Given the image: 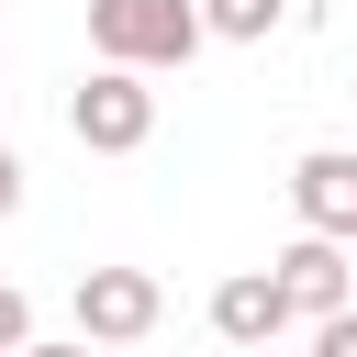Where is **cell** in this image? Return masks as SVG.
Returning <instances> with one entry per match:
<instances>
[{
	"label": "cell",
	"instance_id": "1",
	"mask_svg": "<svg viewBox=\"0 0 357 357\" xmlns=\"http://www.w3.org/2000/svg\"><path fill=\"white\" fill-rule=\"evenodd\" d=\"M201 0H89V45L123 67H190L201 56Z\"/></svg>",
	"mask_w": 357,
	"mask_h": 357
},
{
	"label": "cell",
	"instance_id": "2",
	"mask_svg": "<svg viewBox=\"0 0 357 357\" xmlns=\"http://www.w3.org/2000/svg\"><path fill=\"white\" fill-rule=\"evenodd\" d=\"M67 134L89 145V156H134L145 134H156V89H145V67H123V56H100L78 89H67Z\"/></svg>",
	"mask_w": 357,
	"mask_h": 357
},
{
	"label": "cell",
	"instance_id": "3",
	"mask_svg": "<svg viewBox=\"0 0 357 357\" xmlns=\"http://www.w3.org/2000/svg\"><path fill=\"white\" fill-rule=\"evenodd\" d=\"M268 268H279V290H290L301 324H324L335 301H357V245H346V234H312V223H301V245H279Z\"/></svg>",
	"mask_w": 357,
	"mask_h": 357
},
{
	"label": "cell",
	"instance_id": "4",
	"mask_svg": "<svg viewBox=\"0 0 357 357\" xmlns=\"http://www.w3.org/2000/svg\"><path fill=\"white\" fill-rule=\"evenodd\" d=\"M156 312H167V290H156L145 268H89V279H78V335H100V346L156 335Z\"/></svg>",
	"mask_w": 357,
	"mask_h": 357
},
{
	"label": "cell",
	"instance_id": "5",
	"mask_svg": "<svg viewBox=\"0 0 357 357\" xmlns=\"http://www.w3.org/2000/svg\"><path fill=\"white\" fill-rule=\"evenodd\" d=\"M301 312H290V290H279V268H234L223 290H212V335L223 346H268V335H290Z\"/></svg>",
	"mask_w": 357,
	"mask_h": 357
},
{
	"label": "cell",
	"instance_id": "6",
	"mask_svg": "<svg viewBox=\"0 0 357 357\" xmlns=\"http://www.w3.org/2000/svg\"><path fill=\"white\" fill-rule=\"evenodd\" d=\"M290 212H301L312 234H346V245H357V156H346V145H312V156L290 167Z\"/></svg>",
	"mask_w": 357,
	"mask_h": 357
},
{
	"label": "cell",
	"instance_id": "7",
	"mask_svg": "<svg viewBox=\"0 0 357 357\" xmlns=\"http://www.w3.org/2000/svg\"><path fill=\"white\" fill-rule=\"evenodd\" d=\"M279 11H290V0H201V22H212L223 45H257V33H279Z\"/></svg>",
	"mask_w": 357,
	"mask_h": 357
},
{
	"label": "cell",
	"instance_id": "8",
	"mask_svg": "<svg viewBox=\"0 0 357 357\" xmlns=\"http://www.w3.org/2000/svg\"><path fill=\"white\" fill-rule=\"evenodd\" d=\"M312 346H324V357H357V301H335V312L312 324Z\"/></svg>",
	"mask_w": 357,
	"mask_h": 357
},
{
	"label": "cell",
	"instance_id": "9",
	"mask_svg": "<svg viewBox=\"0 0 357 357\" xmlns=\"http://www.w3.org/2000/svg\"><path fill=\"white\" fill-rule=\"evenodd\" d=\"M0 346H33V301H22L11 279H0Z\"/></svg>",
	"mask_w": 357,
	"mask_h": 357
},
{
	"label": "cell",
	"instance_id": "10",
	"mask_svg": "<svg viewBox=\"0 0 357 357\" xmlns=\"http://www.w3.org/2000/svg\"><path fill=\"white\" fill-rule=\"evenodd\" d=\"M11 212H22V156L0 145V223H11Z\"/></svg>",
	"mask_w": 357,
	"mask_h": 357
}]
</instances>
